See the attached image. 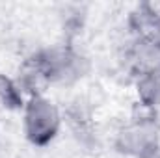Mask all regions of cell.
<instances>
[{
  "label": "cell",
  "instance_id": "obj_1",
  "mask_svg": "<svg viewBox=\"0 0 160 158\" xmlns=\"http://www.w3.org/2000/svg\"><path fill=\"white\" fill-rule=\"evenodd\" d=\"M58 125V117L54 108L45 101H34L28 110V132L30 138L38 143L47 141L54 136Z\"/></svg>",
  "mask_w": 160,
  "mask_h": 158
}]
</instances>
